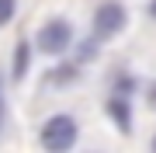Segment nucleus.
I'll list each match as a JSON object with an SVG mask.
<instances>
[{"mask_svg": "<svg viewBox=\"0 0 156 153\" xmlns=\"http://www.w3.org/2000/svg\"><path fill=\"white\" fill-rule=\"evenodd\" d=\"M76 143V118L73 115H52L42 125V146L52 153H62Z\"/></svg>", "mask_w": 156, "mask_h": 153, "instance_id": "obj_1", "label": "nucleus"}, {"mask_svg": "<svg viewBox=\"0 0 156 153\" xmlns=\"http://www.w3.org/2000/svg\"><path fill=\"white\" fill-rule=\"evenodd\" d=\"M38 49L45 52V56H62L69 46H73V28L69 21H62V17H56V21H45L38 28Z\"/></svg>", "mask_w": 156, "mask_h": 153, "instance_id": "obj_2", "label": "nucleus"}, {"mask_svg": "<svg viewBox=\"0 0 156 153\" xmlns=\"http://www.w3.org/2000/svg\"><path fill=\"white\" fill-rule=\"evenodd\" d=\"M125 17L128 11L118 0H104V4H97V11H94V35L97 38H111V35H118L125 28Z\"/></svg>", "mask_w": 156, "mask_h": 153, "instance_id": "obj_3", "label": "nucleus"}, {"mask_svg": "<svg viewBox=\"0 0 156 153\" xmlns=\"http://www.w3.org/2000/svg\"><path fill=\"white\" fill-rule=\"evenodd\" d=\"M108 115L115 118V125H118L122 132H128V129H132V108H128V97L115 94L111 101H108Z\"/></svg>", "mask_w": 156, "mask_h": 153, "instance_id": "obj_4", "label": "nucleus"}, {"mask_svg": "<svg viewBox=\"0 0 156 153\" xmlns=\"http://www.w3.org/2000/svg\"><path fill=\"white\" fill-rule=\"evenodd\" d=\"M24 73H28V42H21L14 52V80H21Z\"/></svg>", "mask_w": 156, "mask_h": 153, "instance_id": "obj_5", "label": "nucleus"}, {"mask_svg": "<svg viewBox=\"0 0 156 153\" xmlns=\"http://www.w3.org/2000/svg\"><path fill=\"white\" fill-rule=\"evenodd\" d=\"M14 11H17V4H14V0H0V24H7V21H11Z\"/></svg>", "mask_w": 156, "mask_h": 153, "instance_id": "obj_6", "label": "nucleus"}, {"mask_svg": "<svg viewBox=\"0 0 156 153\" xmlns=\"http://www.w3.org/2000/svg\"><path fill=\"white\" fill-rule=\"evenodd\" d=\"M149 104L156 108V87H149Z\"/></svg>", "mask_w": 156, "mask_h": 153, "instance_id": "obj_7", "label": "nucleus"}, {"mask_svg": "<svg viewBox=\"0 0 156 153\" xmlns=\"http://www.w3.org/2000/svg\"><path fill=\"white\" fill-rule=\"evenodd\" d=\"M149 14H153V17H156V0H153V4H149Z\"/></svg>", "mask_w": 156, "mask_h": 153, "instance_id": "obj_8", "label": "nucleus"}, {"mask_svg": "<svg viewBox=\"0 0 156 153\" xmlns=\"http://www.w3.org/2000/svg\"><path fill=\"white\" fill-rule=\"evenodd\" d=\"M153 150H156V139H153Z\"/></svg>", "mask_w": 156, "mask_h": 153, "instance_id": "obj_9", "label": "nucleus"}]
</instances>
